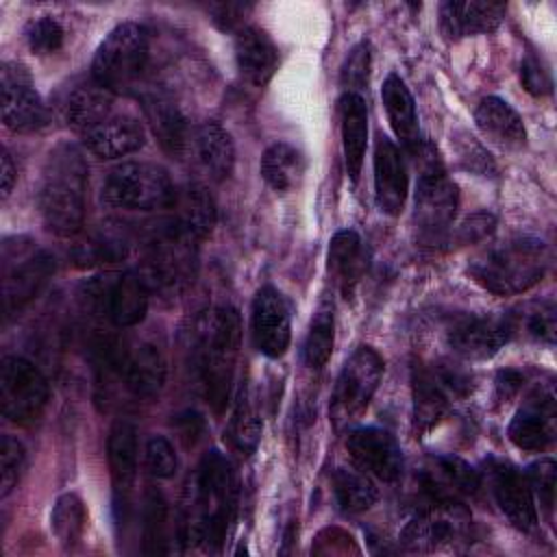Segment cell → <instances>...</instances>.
Segmentation results:
<instances>
[{
    "label": "cell",
    "mask_w": 557,
    "mask_h": 557,
    "mask_svg": "<svg viewBox=\"0 0 557 557\" xmlns=\"http://www.w3.org/2000/svg\"><path fill=\"white\" fill-rule=\"evenodd\" d=\"M237 483L228 459L211 450L198 463L183 496L178 518V542L183 548L205 546L218 550L233 520Z\"/></svg>",
    "instance_id": "1"
},
{
    "label": "cell",
    "mask_w": 557,
    "mask_h": 557,
    "mask_svg": "<svg viewBox=\"0 0 557 557\" xmlns=\"http://www.w3.org/2000/svg\"><path fill=\"white\" fill-rule=\"evenodd\" d=\"M89 168L76 144L54 146L44 163L37 207L48 231L74 237L83 231Z\"/></svg>",
    "instance_id": "2"
},
{
    "label": "cell",
    "mask_w": 557,
    "mask_h": 557,
    "mask_svg": "<svg viewBox=\"0 0 557 557\" xmlns=\"http://www.w3.org/2000/svg\"><path fill=\"white\" fill-rule=\"evenodd\" d=\"M242 322L239 313L228 307H213L205 311L194 326V357L200 376L202 394L215 413L226 409L235 363L239 355Z\"/></svg>",
    "instance_id": "3"
},
{
    "label": "cell",
    "mask_w": 557,
    "mask_h": 557,
    "mask_svg": "<svg viewBox=\"0 0 557 557\" xmlns=\"http://www.w3.org/2000/svg\"><path fill=\"white\" fill-rule=\"evenodd\" d=\"M550 263V252L542 239L511 237L479 252L468 274L487 292L513 296L542 281Z\"/></svg>",
    "instance_id": "4"
},
{
    "label": "cell",
    "mask_w": 557,
    "mask_h": 557,
    "mask_svg": "<svg viewBox=\"0 0 557 557\" xmlns=\"http://www.w3.org/2000/svg\"><path fill=\"white\" fill-rule=\"evenodd\" d=\"M148 54V30L139 24L124 22L98 46L91 63L94 81L115 96L131 94L139 89Z\"/></svg>",
    "instance_id": "5"
},
{
    "label": "cell",
    "mask_w": 557,
    "mask_h": 557,
    "mask_svg": "<svg viewBox=\"0 0 557 557\" xmlns=\"http://www.w3.org/2000/svg\"><path fill=\"white\" fill-rule=\"evenodd\" d=\"M196 246V239L168 220L146 244L139 274L148 289L161 296L181 294L194 281Z\"/></svg>",
    "instance_id": "6"
},
{
    "label": "cell",
    "mask_w": 557,
    "mask_h": 557,
    "mask_svg": "<svg viewBox=\"0 0 557 557\" xmlns=\"http://www.w3.org/2000/svg\"><path fill=\"white\" fill-rule=\"evenodd\" d=\"M420 165V176L416 185V226L420 237L426 242H437L450 226L457 205L459 189L448 178L442 159L431 144H418L413 150Z\"/></svg>",
    "instance_id": "7"
},
{
    "label": "cell",
    "mask_w": 557,
    "mask_h": 557,
    "mask_svg": "<svg viewBox=\"0 0 557 557\" xmlns=\"http://www.w3.org/2000/svg\"><path fill=\"white\" fill-rule=\"evenodd\" d=\"M176 187L170 174L146 161H128L115 165L102 183V200L111 207L133 211L170 209Z\"/></svg>",
    "instance_id": "8"
},
{
    "label": "cell",
    "mask_w": 557,
    "mask_h": 557,
    "mask_svg": "<svg viewBox=\"0 0 557 557\" xmlns=\"http://www.w3.org/2000/svg\"><path fill=\"white\" fill-rule=\"evenodd\" d=\"M2 307L7 320L26 307L54 272V259L26 237L2 244Z\"/></svg>",
    "instance_id": "9"
},
{
    "label": "cell",
    "mask_w": 557,
    "mask_h": 557,
    "mask_svg": "<svg viewBox=\"0 0 557 557\" xmlns=\"http://www.w3.org/2000/svg\"><path fill=\"white\" fill-rule=\"evenodd\" d=\"M383 359L370 346H359L344 363L331 396V422L335 431L352 426L368 409L383 379Z\"/></svg>",
    "instance_id": "10"
},
{
    "label": "cell",
    "mask_w": 557,
    "mask_h": 557,
    "mask_svg": "<svg viewBox=\"0 0 557 557\" xmlns=\"http://www.w3.org/2000/svg\"><path fill=\"white\" fill-rule=\"evenodd\" d=\"M100 368L115 372L124 387L137 398H152L165 383V357L150 342L124 344L120 339L98 344Z\"/></svg>",
    "instance_id": "11"
},
{
    "label": "cell",
    "mask_w": 557,
    "mask_h": 557,
    "mask_svg": "<svg viewBox=\"0 0 557 557\" xmlns=\"http://www.w3.org/2000/svg\"><path fill=\"white\" fill-rule=\"evenodd\" d=\"M148 296L150 289L135 270L100 274L85 285L87 305L117 329H128L144 320Z\"/></svg>",
    "instance_id": "12"
},
{
    "label": "cell",
    "mask_w": 557,
    "mask_h": 557,
    "mask_svg": "<svg viewBox=\"0 0 557 557\" xmlns=\"http://www.w3.org/2000/svg\"><path fill=\"white\" fill-rule=\"evenodd\" d=\"M50 387L41 370L24 357L11 355L0 366V405L9 422L28 426L41 418Z\"/></svg>",
    "instance_id": "13"
},
{
    "label": "cell",
    "mask_w": 557,
    "mask_h": 557,
    "mask_svg": "<svg viewBox=\"0 0 557 557\" xmlns=\"http://www.w3.org/2000/svg\"><path fill=\"white\" fill-rule=\"evenodd\" d=\"M470 513L455 498H435L403 529L400 542L407 550H435L466 537Z\"/></svg>",
    "instance_id": "14"
},
{
    "label": "cell",
    "mask_w": 557,
    "mask_h": 557,
    "mask_svg": "<svg viewBox=\"0 0 557 557\" xmlns=\"http://www.w3.org/2000/svg\"><path fill=\"white\" fill-rule=\"evenodd\" d=\"M2 81V122L15 133H35L48 124V111L35 91L30 76L20 63L4 61Z\"/></svg>",
    "instance_id": "15"
},
{
    "label": "cell",
    "mask_w": 557,
    "mask_h": 557,
    "mask_svg": "<svg viewBox=\"0 0 557 557\" xmlns=\"http://www.w3.org/2000/svg\"><path fill=\"white\" fill-rule=\"evenodd\" d=\"M250 333L259 352L270 359L285 355L292 339V318L285 296L265 285L255 294L250 309Z\"/></svg>",
    "instance_id": "16"
},
{
    "label": "cell",
    "mask_w": 557,
    "mask_h": 557,
    "mask_svg": "<svg viewBox=\"0 0 557 557\" xmlns=\"http://www.w3.org/2000/svg\"><path fill=\"white\" fill-rule=\"evenodd\" d=\"M346 448L357 463L370 476L385 483L396 481L403 474V450L394 435L379 426L352 429L346 440Z\"/></svg>",
    "instance_id": "17"
},
{
    "label": "cell",
    "mask_w": 557,
    "mask_h": 557,
    "mask_svg": "<svg viewBox=\"0 0 557 557\" xmlns=\"http://www.w3.org/2000/svg\"><path fill=\"white\" fill-rule=\"evenodd\" d=\"M511 337L507 318L459 315L448 326L450 348L470 361H485L494 357Z\"/></svg>",
    "instance_id": "18"
},
{
    "label": "cell",
    "mask_w": 557,
    "mask_h": 557,
    "mask_svg": "<svg viewBox=\"0 0 557 557\" xmlns=\"http://www.w3.org/2000/svg\"><path fill=\"white\" fill-rule=\"evenodd\" d=\"M107 459L113 485V509L117 522L126 518L137 476V429L128 420H117L109 431Z\"/></svg>",
    "instance_id": "19"
},
{
    "label": "cell",
    "mask_w": 557,
    "mask_h": 557,
    "mask_svg": "<svg viewBox=\"0 0 557 557\" xmlns=\"http://www.w3.org/2000/svg\"><path fill=\"white\" fill-rule=\"evenodd\" d=\"M490 485L498 509L520 531H533L537 527V511L533 492L527 476L507 461H494L490 466Z\"/></svg>",
    "instance_id": "20"
},
{
    "label": "cell",
    "mask_w": 557,
    "mask_h": 557,
    "mask_svg": "<svg viewBox=\"0 0 557 557\" xmlns=\"http://www.w3.org/2000/svg\"><path fill=\"white\" fill-rule=\"evenodd\" d=\"M81 137L96 157L117 159L137 152L146 144V128L135 115L113 109L100 122L83 131Z\"/></svg>",
    "instance_id": "21"
},
{
    "label": "cell",
    "mask_w": 557,
    "mask_h": 557,
    "mask_svg": "<svg viewBox=\"0 0 557 557\" xmlns=\"http://www.w3.org/2000/svg\"><path fill=\"white\" fill-rule=\"evenodd\" d=\"M409 189L407 165L398 146L379 137L374 146V198L376 207L387 215H398L405 207Z\"/></svg>",
    "instance_id": "22"
},
{
    "label": "cell",
    "mask_w": 557,
    "mask_h": 557,
    "mask_svg": "<svg viewBox=\"0 0 557 557\" xmlns=\"http://www.w3.org/2000/svg\"><path fill=\"white\" fill-rule=\"evenodd\" d=\"M509 440L522 450H544L555 437V394L537 389L516 411L509 424Z\"/></svg>",
    "instance_id": "23"
},
{
    "label": "cell",
    "mask_w": 557,
    "mask_h": 557,
    "mask_svg": "<svg viewBox=\"0 0 557 557\" xmlns=\"http://www.w3.org/2000/svg\"><path fill=\"white\" fill-rule=\"evenodd\" d=\"M505 17V4L487 0H448L440 7V28L446 39L492 33Z\"/></svg>",
    "instance_id": "24"
},
{
    "label": "cell",
    "mask_w": 557,
    "mask_h": 557,
    "mask_svg": "<svg viewBox=\"0 0 557 557\" xmlns=\"http://www.w3.org/2000/svg\"><path fill=\"white\" fill-rule=\"evenodd\" d=\"M235 61L248 83L263 87L274 76L278 50L259 26H239L235 33Z\"/></svg>",
    "instance_id": "25"
},
{
    "label": "cell",
    "mask_w": 557,
    "mask_h": 557,
    "mask_svg": "<svg viewBox=\"0 0 557 557\" xmlns=\"http://www.w3.org/2000/svg\"><path fill=\"white\" fill-rule=\"evenodd\" d=\"M144 113L161 144V148L170 154H181L189 144L187 120L178 104L172 100L170 94L161 89H148L141 94Z\"/></svg>",
    "instance_id": "26"
},
{
    "label": "cell",
    "mask_w": 557,
    "mask_h": 557,
    "mask_svg": "<svg viewBox=\"0 0 557 557\" xmlns=\"http://www.w3.org/2000/svg\"><path fill=\"white\" fill-rule=\"evenodd\" d=\"M474 122L479 131L503 150H520L527 144L522 117L509 102L496 96H487L479 102L474 111Z\"/></svg>",
    "instance_id": "27"
},
{
    "label": "cell",
    "mask_w": 557,
    "mask_h": 557,
    "mask_svg": "<svg viewBox=\"0 0 557 557\" xmlns=\"http://www.w3.org/2000/svg\"><path fill=\"white\" fill-rule=\"evenodd\" d=\"M191 152L211 181H224L235 165V146L231 135L218 122L200 124L189 137Z\"/></svg>",
    "instance_id": "28"
},
{
    "label": "cell",
    "mask_w": 557,
    "mask_h": 557,
    "mask_svg": "<svg viewBox=\"0 0 557 557\" xmlns=\"http://www.w3.org/2000/svg\"><path fill=\"white\" fill-rule=\"evenodd\" d=\"M170 222L191 239H205L215 226V205L200 183H187L176 189Z\"/></svg>",
    "instance_id": "29"
},
{
    "label": "cell",
    "mask_w": 557,
    "mask_h": 557,
    "mask_svg": "<svg viewBox=\"0 0 557 557\" xmlns=\"http://www.w3.org/2000/svg\"><path fill=\"white\" fill-rule=\"evenodd\" d=\"M368 270V252L361 237L350 231H337L329 244V272L335 285L348 298Z\"/></svg>",
    "instance_id": "30"
},
{
    "label": "cell",
    "mask_w": 557,
    "mask_h": 557,
    "mask_svg": "<svg viewBox=\"0 0 557 557\" xmlns=\"http://www.w3.org/2000/svg\"><path fill=\"white\" fill-rule=\"evenodd\" d=\"M339 120H342V148L344 163L350 181H357L363 165L366 141H368V109L359 94L344 91L339 98Z\"/></svg>",
    "instance_id": "31"
},
{
    "label": "cell",
    "mask_w": 557,
    "mask_h": 557,
    "mask_svg": "<svg viewBox=\"0 0 557 557\" xmlns=\"http://www.w3.org/2000/svg\"><path fill=\"white\" fill-rule=\"evenodd\" d=\"M381 100L394 135L407 150H413L420 144V126L416 102L405 81L396 74H389L381 87Z\"/></svg>",
    "instance_id": "32"
},
{
    "label": "cell",
    "mask_w": 557,
    "mask_h": 557,
    "mask_svg": "<svg viewBox=\"0 0 557 557\" xmlns=\"http://www.w3.org/2000/svg\"><path fill=\"white\" fill-rule=\"evenodd\" d=\"M115 94L100 87L96 81L74 87L63 102V117L67 126L83 133L115 109Z\"/></svg>",
    "instance_id": "33"
},
{
    "label": "cell",
    "mask_w": 557,
    "mask_h": 557,
    "mask_svg": "<svg viewBox=\"0 0 557 557\" xmlns=\"http://www.w3.org/2000/svg\"><path fill=\"white\" fill-rule=\"evenodd\" d=\"M448 389L433 370H413V426L416 433L431 431L448 413Z\"/></svg>",
    "instance_id": "34"
},
{
    "label": "cell",
    "mask_w": 557,
    "mask_h": 557,
    "mask_svg": "<svg viewBox=\"0 0 557 557\" xmlns=\"http://www.w3.org/2000/svg\"><path fill=\"white\" fill-rule=\"evenodd\" d=\"M426 485L435 498H455L476 494L479 472L459 457H435L426 472Z\"/></svg>",
    "instance_id": "35"
},
{
    "label": "cell",
    "mask_w": 557,
    "mask_h": 557,
    "mask_svg": "<svg viewBox=\"0 0 557 557\" xmlns=\"http://www.w3.org/2000/svg\"><path fill=\"white\" fill-rule=\"evenodd\" d=\"M259 170L263 181L274 191L285 194L300 185L305 174V157L296 146L287 141H276L263 152Z\"/></svg>",
    "instance_id": "36"
},
{
    "label": "cell",
    "mask_w": 557,
    "mask_h": 557,
    "mask_svg": "<svg viewBox=\"0 0 557 557\" xmlns=\"http://www.w3.org/2000/svg\"><path fill=\"white\" fill-rule=\"evenodd\" d=\"M128 252V237L115 224H100L74 244L72 257L78 265H98L122 261Z\"/></svg>",
    "instance_id": "37"
},
{
    "label": "cell",
    "mask_w": 557,
    "mask_h": 557,
    "mask_svg": "<svg viewBox=\"0 0 557 557\" xmlns=\"http://www.w3.org/2000/svg\"><path fill=\"white\" fill-rule=\"evenodd\" d=\"M333 492L344 513H361L370 509L379 498L370 474L355 468H337L333 476Z\"/></svg>",
    "instance_id": "38"
},
{
    "label": "cell",
    "mask_w": 557,
    "mask_h": 557,
    "mask_svg": "<svg viewBox=\"0 0 557 557\" xmlns=\"http://www.w3.org/2000/svg\"><path fill=\"white\" fill-rule=\"evenodd\" d=\"M333 352V302L322 298L302 346V357L309 368H322Z\"/></svg>",
    "instance_id": "39"
},
{
    "label": "cell",
    "mask_w": 557,
    "mask_h": 557,
    "mask_svg": "<svg viewBox=\"0 0 557 557\" xmlns=\"http://www.w3.org/2000/svg\"><path fill=\"white\" fill-rule=\"evenodd\" d=\"M85 524H87V511L83 500L76 494L59 496L50 513V527L54 537L65 548H72L83 537Z\"/></svg>",
    "instance_id": "40"
},
{
    "label": "cell",
    "mask_w": 557,
    "mask_h": 557,
    "mask_svg": "<svg viewBox=\"0 0 557 557\" xmlns=\"http://www.w3.org/2000/svg\"><path fill=\"white\" fill-rule=\"evenodd\" d=\"M141 531H144V553L159 555L165 553L168 542V503L159 490H148L144 500V516H141Z\"/></svg>",
    "instance_id": "41"
},
{
    "label": "cell",
    "mask_w": 557,
    "mask_h": 557,
    "mask_svg": "<svg viewBox=\"0 0 557 557\" xmlns=\"http://www.w3.org/2000/svg\"><path fill=\"white\" fill-rule=\"evenodd\" d=\"M507 322L511 335L520 331L540 344L550 346L555 342V307L550 300L529 305L522 309V313L507 318Z\"/></svg>",
    "instance_id": "42"
},
{
    "label": "cell",
    "mask_w": 557,
    "mask_h": 557,
    "mask_svg": "<svg viewBox=\"0 0 557 557\" xmlns=\"http://www.w3.org/2000/svg\"><path fill=\"white\" fill-rule=\"evenodd\" d=\"M450 146H453V150L457 154V161L463 170H468L472 174H479V176H494L496 174V163H494L492 154L470 133L455 131L450 135Z\"/></svg>",
    "instance_id": "43"
},
{
    "label": "cell",
    "mask_w": 557,
    "mask_h": 557,
    "mask_svg": "<svg viewBox=\"0 0 557 557\" xmlns=\"http://www.w3.org/2000/svg\"><path fill=\"white\" fill-rule=\"evenodd\" d=\"M259 437H261V418L252 409V405L248 403L246 394H242L237 398V407H235V413H233L231 440H233L237 450L248 455V453H252L257 448Z\"/></svg>",
    "instance_id": "44"
},
{
    "label": "cell",
    "mask_w": 557,
    "mask_h": 557,
    "mask_svg": "<svg viewBox=\"0 0 557 557\" xmlns=\"http://www.w3.org/2000/svg\"><path fill=\"white\" fill-rule=\"evenodd\" d=\"M24 461H26L24 446L11 435H2V442H0V496L2 498H7L15 490L24 470Z\"/></svg>",
    "instance_id": "45"
},
{
    "label": "cell",
    "mask_w": 557,
    "mask_h": 557,
    "mask_svg": "<svg viewBox=\"0 0 557 557\" xmlns=\"http://www.w3.org/2000/svg\"><path fill=\"white\" fill-rule=\"evenodd\" d=\"M63 26L52 15H41L26 26V44L35 54H52L63 46Z\"/></svg>",
    "instance_id": "46"
},
{
    "label": "cell",
    "mask_w": 557,
    "mask_h": 557,
    "mask_svg": "<svg viewBox=\"0 0 557 557\" xmlns=\"http://www.w3.org/2000/svg\"><path fill=\"white\" fill-rule=\"evenodd\" d=\"M527 481L533 496L540 498V505L550 513L555 505V485H557V466L553 459H540L529 466Z\"/></svg>",
    "instance_id": "47"
},
{
    "label": "cell",
    "mask_w": 557,
    "mask_h": 557,
    "mask_svg": "<svg viewBox=\"0 0 557 557\" xmlns=\"http://www.w3.org/2000/svg\"><path fill=\"white\" fill-rule=\"evenodd\" d=\"M144 461H146V470L157 479H170L178 466L172 444L161 435H154L148 440L144 450Z\"/></svg>",
    "instance_id": "48"
},
{
    "label": "cell",
    "mask_w": 557,
    "mask_h": 557,
    "mask_svg": "<svg viewBox=\"0 0 557 557\" xmlns=\"http://www.w3.org/2000/svg\"><path fill=\"white\" fill-rule=\"evenodd\" d=\"M368 74H370V48L366 41H361L346 57V63L342 67V85L346 87V91L357 94L368 85Z\"/></svg>",
    "instance_id": "49"
},
{
    "label": "cell",
    "mask_w": 557,
    "mask_h": 557,
    "mask_svg": "<svg viewBox=\"0 0 557 557\" xmlns=\"http://www.w3.org/2000/svg\"><path fill=\"white\" fill-rule=\"evenodd\" d=\"M520 81L524 85V89L533 96H546L550 94V76L548 72L542 67V63L533 57H527L520 65Z\"/></svg>",
    "instance_id": "50"
},
{
    "label": "cell",
    "mask_w": 557,
    "mask_h": 557,
    "mask_svg": "<svg viewBox=\"0 0 557 557\" xmlns=\"http://www.w3.org/2000/svg\"><path fill=\"white\" fill-rule=\"evenodd\" d=\"M496 226V218L492 213H485V211H479V213H472L470 218H466L457 231V239L461 244H474V242H481L485 239Z\"/></svg>",
    "instance_id": "51"
},
{
    "label": "cell",
    "mask_w": 557,
    "mask_h": 557,
    "mask_svg": "<svg viewBox=\"0 0 557 557\" xmlns=\"http://www.w3.org/2000/svg\"><path fill=\"white\" fill-rule=\"evenodd\" d=\"M176 429L181 433V440L189 448L200 440V435L205 431V420L196 411H185V413L176 416Z\"/></svg>",
    "instance_id": "52"
},
{
    "label": "cell",
    "mask_w": 557,
    "mask_h": 557,
    "mask_svg": "<svg viewBox=\"0 0 557 557\" xmlns=\"http://www.w3.org/2000/svg\"><path fill=\"white\" fill-rule=\"evenodd\" d=\"M522 387V374L516 370H500L496 376V394L500 400H509Z\"/></svg>",
    "instance_id": "53"
},
{
    "label": "cell",
    "mask_w": 557,
    "mask_h": 557,
    "mask_svg": "<svg viewBox=\"0 0 557 557\" xmlns=\"http://www.w3.org/2000/svg\"><path fill=\"white\" fill-rule=\"evenodd\" d=\"M246 13L244 4H235V2H226V4H215L213 7V20L222 26V28H233L239 17Z\"/></svg>",
    "instance_id": "54"
},
{
    "label": "cell",
    "mask_w": 557,
    "mask_h": 557,
    "mask_svg": "<svg viewBox=\"0 0 557 557\" xmlns=\"http://www.w3.org/2000/svg\"><path fill=\"white\" fill-rule=\"evenodd\" d=\"M17 178V168L13 163V157L7 148H2V198H7L15 185Z\"/></svg>",
    "instance_id": "55"
}]
</instances>
